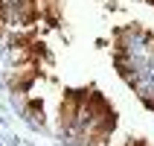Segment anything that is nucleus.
Returning a JSON list of instances; mask_svg holds the SVG:
<instances>
[{
	"instance_id": "nucleus-1",
	"label": "nucleus",
	"mask_w": 154,
	"mask_h": 146,
	"mask_svg": "<svg viewBox=\"0 0 154 146\" xmlns=\"http://www.w3.org/2000/svg\"><path fill=\"white\" fill-rule=\"evenodd\" d=\"M26 111H29L32 120H38V123L44 120V105H41V99H29V102H26Z\"/></svg>"
},
{
	"instance_id": "nucleus-2",
	"label": "nucleus",
	"mask_w": 154,
	"mask_h": 146,
	"mask_svg": "<svg viewBox=\"0 0 154 146\" xmlns=\"http://www.w3.org/2000/svg\"><path fill=\"white\" fill-rule=\"evenodd\" d=\"M3 29H6V18L0 15V35H3Z\"/></svg>"
}]
</instances>
